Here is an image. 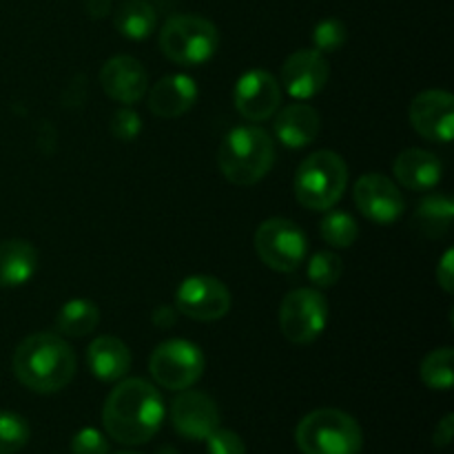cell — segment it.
I'll use <instances>...</instances> for the list:
<instances>
[{
	"mask_svg": "<svg viewBox=\"0 0 454 454\" xmlns=\"http://www.w3.org/2000/svg\"><path fill=\"white\" fill-rule=\"evenodd\" d=\"M155 16L153 4L146 0H127L118 7L114 18V25L124 38L129 40H146L155 29Z\"/></svg>",
	"mask_w": 454,
	"mask_h": 454,
	"instance_id": "obj_24",
	"label": "cell"
},
{
	"mask_svg": "<svg viewBox=\"0 0 454 454\" xmlns=\"http://www.w3.org/2000/svg\"><path fill=\"white\" fill-rule=\"evenodd\" d=\"M328 313V300L317 288H295L279 306V328L293 344H313L326 331Z\"/></svg>",
	"mask_w": 454,
	"mask_h": 454,
	"instance_id": "obj_8",
	"label": "cell"
},
{
	"mask_svg": "<svg viewBox=\"0 0 454 454\" xmlns=\"http://www.w3.org/2000/svg\"><path fill=\"white\" fill-rule=\"evenodd\" d=\"M309 279L313 286L317 288H331L335 286L341 279V273H344V262L337 253L333 251H319L315 253L309 260Z\"/></svg>",
	"mask_w": 454,
	"mask_h": 454,
	"instance_id": "obj_28",
	"label": "cell"
},
{
	"mask_svg": "<svg viewBox=\"0 0 454 454\" xmlns=\"http://www.w3.org/2000/svg\"><path fill=\"white\" fill-rule=\"evenodd\" d=\"M171 403V424L177 434L191 442H207L213 430L220 428V408L208 395L180 390Z\"/></svg>",
	"mask_w": 454,
	"mask_h": 454,
	"instance_id": "obj_14",
	"label": "cell"
},
{
	"mask_svg": "<svg viewBox=\"0 0 454 454\" xmlns=\"http://www.w3.org/2000/svg\"><path fill=\"white\" fill-rule=\"evenodd\" d=\"M331 78V67L317 49H300L291 53L282 67V84L295 100H310L324 91Z\"/></svg>",
	"mask_w": 454,
	"mask_h": 454,
	"instance_id": "obj_15",
	"label": "cell"
},
{
	"mask_svg": "<svg viewBox=\"0 0 454 454\" xmlns=\"http://www.w3.org/2000/svg\"><path fill=\"white\" fill-rule=\"evenodd\" d=\"M275 162L273 137L260 127H235L217 151L220 171L231 184L253 186L264 180Z\"/></svg>",
	"mask_w": 454,
	"mask_h": 454,
	"instance_id": "obj_3",
	"label": "cell"
},
{
	"mask_svg": "<svg viewBox=\"0 0 454 454\" xmlns=\"http://www.w3.org/2000/svg\"><path fill=\"white\" fill-rule=\"evenodd\" d=\"M393 173L403 189L426 193V191H433L439 186L443 177V164L430 151L406 149L395 160Z\"/></svg>",
	"mask_w": 454,
	"mask_h": 454,
	"instance_id": "obj_18",
	"label": "cell"
},
{
	"mask_svg": "<svg viewBox=\"0 0 454 454\" xmlns=\"http://www.w3.org/2000/svg\"><path fill=\"white\" fill-rule=\"evenodd\" d=\"M322 129V118L315 106L304 102H293V105L278 109L275 118V136L288 149H304L313 145Z\"/></svg>",
	"mask_w": 454,
	"mask_h": 454,
	"instance_id": "obj_19",
	"label": "cell"
},
{
	"mask_svg": "<svg viewBox=\"0 0 454 454\" xmlns=\"http://www.w3.org/2000/svg\"><path fill=\"white\" fill-rule=\"evenodd\" d=\"M38 269V251L27 239L0 242V288H16L29 282Z\"/></svg>",
	"mask_w": 454,
	"mask_h": 454,
	"instance_id": "obj_21",
	"label": "cell"
},
{
	"mask_svg": "<svg viewBox=\"0 0 454 454\" xmlns=\"http://www.w3.org/2000/svg\"><path fill=\"white\" fill-rule=\"evenodd\" d=\"M111 136L120 142H133L142 131V118L137 115V111H133L131 106H124L118 109L111 115Z\"/></svg>",
	"mask_w": 454,
	"mask_h": 454,
	"instance_id": "obj_30",
	"label": "cell"
},
{
	"mask_svg": "<svg viewBox=\"0 0 454 454\" xmlns=\"http://www.w3.org/2000/svg\"><path fill=\"white\" fill-rule=\"evenodd\" d=\"M12 368L25 388L38 395H51L71 384L78 359L65 337L53 333H34L13 350Z\"/></svg>",
	"mask_w": 454,
	"mask_h": 454,
	"instance_id": "obj_2",
	"label": "cell"
},
{
	"mask_svg": "<svg viewBox=\"0 0 454 454\" xmlns=\"http://www.w3.org/2000/svg\"><path fill=\"white\" fill-rule=\"evenodd\" d=\"M437 284L446 293L454 291V251L448 248L437 264Z\"/></svg>",
	"mask_w": 454,
	"mask_h": 454,
	"instance_id": "obj_33",
	"label": "cell"
},
{
	"mask_svg": "<svg viewBox=\"0 0 454 454\" xmlns=\"http://www.w3.org/2000/svg\"><path fill=\"white\" fill-rule=\"evenodd\" d=\"M149 111L155 118L176 120L193 109L198 102V84L184 74H173L158 80L151 91H146Z\"/></svg>",
	"mask_w": 454,
	"mask_h": 454,
	"instance_id": "obj_17",
	"label": "cell"
},
{
	"mask_svg": "<svg viewBox=\"0 0 454 454\" xmlns=\"http://www.w3.org/2000/svg\"><path fill=\"white\" fill-rule=\"evenodd\" d=\"M71 452L74 454H109V442L98 428H82L71 439Z\"/></svg>",
	"mask_w": 454,
	"mask_h": 454,
	"instance_id": "obj_31",
	"label": "cell"
},
{
	"mask_svg": "<svg viewBox=\"0 0 454 454\" xmlns=\"http://www.w3.org/2000/svg\"><path fill=\"white\" fill-rule=\"evenodd\" d=\"M118 454H137V452H118Z\"/></svg>",
	"mask_w": 454,
	"mask_h": 454,
	"instance_id": "obj_37",
	"label": "cell"
},
{
	"mask_svg": "<svg viewBox=\"0 0 454 454\" xmlns=\"http://www.w3.org/2000/svg\"><path fill=\"white\" fill-rule=\"evenodd\" d=\"M207 368L202 348L189 340H167L151 353L149 371L167 390H186L198 384Z\"/></svg>",
	"mask_w": 454,
	"mask_h": 454,
	"instance_id": "obj_9",
	"label": "cell"
},
{
	"mask_svg": "<svg viewBox=\"0 0 454 454\" xmlns=\"http://www.w3.org/2000/svg\"><path fill=\"white\" fill-rule=\"evenodd\" d=\"M220 47V31L208 18L177 13L160 31V49L180 67H200L211 60Z\"/></svg>",
	"mask_w": 454,
	"mask_h": 454,
	"instance_id": "obj_6",
	"label": "cell"
},
{
	"mask_svg": "<svg viewBox=\"0 0 454 454\" xmlns=\"http://www.w3.org/2000/svg\"><path fill=\"white\" fill-rule=\"evenodd\" d=\"M412 129L433 142H452L454 136V98L442 89H428L415 96L408 109Z\"/></svg>",
	"mask_w": 454,
	"mask_h": 454,
	"instance_id": "obj_13",
	"label": "cell"
},
{
	"mask_svg": "<svg viewBox=\"0 0 454 454\" xmlns=\"http://www.w3.org/2000/svg\"><path fill=\"white\" fill-rule=\"evenodd\" d=\"M87 366L96 380L114 384L131 371V350L114 335H100L89 344Z\"/></svg>",
	"mask_w": 454,
	"mask_h": 454,
	"instance_id": "obj_20",
	"label": "cell"
},
{
	"mask_svg": "<svg viewBox=\"0 0 454 454\" xmlns=\"http://www.w3.org/2000/svg\"><path fill=\"white\" fill-rule=\"evenodd\" d=\"M153 322L158 324V326H173V324H176L173 310L168 309V306H160V309L153 313Z\"/></svg>",
	"mask_w": 454,
	"mask_h": 454,
	"instance_id": "obj_36",
	"label": "cell"
},
{
	"mask_svg": "<svg viewBox=\"0 0 454 454\" xmlns=\"http://www.w3.org/2000/svg\"><path fill=\"white\" fill-rule=\"evenodd\" d=\"M454 217V202L450 195L446 193H433L426 195L419 204H417L415 213H412V226L419 231L424 238L437 239L450 231Z\"/></svg>",
	"mask_w": 454,
	"mask_h": 454,
	"instance_id": "obj_22",
	"label": "cell"
},
{
	"mask_svg": "<svg viewBox=\"0 0 454 454\" xmlns=\"http://www.w3.org/2000/svg\"><path fill=\"white\" fill-rule=\"evenodd\" d=\"M176 306L195 322H217L231 310V293L213 275H191L177 286Z\"/></svg>",
	"mask_w": 454,
	"mask_h": 454,
	"instance_id": "obj_10",
	"label": "cell"
},
{
	"mask_svg": "<svg viewBox=\"0 0 454 454\" xmlns=\"http://www.w3.org/2000/svg\"><path fill=\"white\" fill-rule=\"evenodd\" d=\"M100 324V309L93 301L75 297L60 306L56 315V328L62 337H87Z\"/></svg>",
	"mask_w": 454,
	"mask_h": 454,
	"instance_id": "obj_23",
	"label": "cell"
},
{
	"mask_svg": "<svg viewBox=\"0 0 454 454\" xmlns=\"http://www.w3.org/2000/svg\"><path fill=\"white\" fill-rule=\"evenodd\" d=\"M353 198L359 213L375 224H393L406 207L399 186L381 173H366L359 177L355 182Z\"/></svg>",
	"mask_w": 454,
	"mask_h": 454,
	"instance_id": "obj_12",
	"label": "cell"
},
{
	"mask_svg": "<svg viewBox=\"0 0 454 454\" xmlns=\"http://www.w3.org/2000/svg\"><path fill=\"white\" fill-rule=\"evenodd\" d=\"M348 40V29L340 18H324L315 25L313 29V43L319 53H333L340 51Z\"/></svg>",
	"mask_w": 454,
	"mask_h": 454,
	"instance_id": "obj_29",
	"label": "cell"
},
{
	"mask_svg": "<svg viewBox=\"0 0 454 454\" xmlns=\"http://www.w3.org/2000/svg\"><path fill=\"white\" fill-rule=\"evenodd\" d=\"M419 375L430 390H450L454 384V350L450 346L426 355L419 366Z\"/></svg>",
	"mask_w": 454,
	"mask_h": 454,
	"instance_id": "obj_25",
	"label": "cell"
},
{
	"mask_svg": "<svg viewBox=\"0 0 454 454\" xmlns=\"http://www.w3.org/2000/svg\"><path fill=\"white\" fill-rule=\"evenodd\" d=\"M322 238L333 248H348L357 242L359 226L355 217L346 211H328L322 220Z\"/></svg>",
	"mask_w": 454,
	"mask_h": 454,
	"instance_id": "obj_26",
	"label": "cell"
},
{
	"mask_svg": "<svg viewBox=\"0 0 454 454\" xmlns=\"http://www.w3.org/2000/svg\"><path fill=\"white\" fill-rule=\"evenodd\" d=\"M454 439V415H446L437 424L433 434V443L437 448H448Z\"/></svg>",
	"mask_w": 454,
	"mask_h": 454,
	"instance_id": "obj_34",
	"label": "cell"
},
{
	"mask_svg": "<svg viewBox=\"0 0 454 454\" xmlns=\"http://www.w3.org/2000/svg\"><path fill=\"white\" fill-rule=\"evenodd\" d=\"M233 102L242 118L251 122H264L278 114L282 105V89L269 71L251 69L239 75L235 82Z\"/></svg>",
	"mask_w": 454,
	"mask_h": 454,
	"instance_id": "obj_11",
	"label": "cell"
},
{
	"mask_svg": "<svg viewBox=\"0 0 454 454\" xmlns=\"http://www.w3.org/2000/svg\"><path fill=\"white\" fill-rule=\"evenodd\" d=\"M295 443L301 454H359L364 433L348 412L319 408L297 424Z\"/></svg>",
	"mask_w": 454,
	"mask_h": 454,
	"instance_id": "obj_4",
	"label": "cell"
},
{
	"mask_svg": "<svg viewBox=\"0 0 454 454\" xmlns=\"http://www.w3.org/2000/svg\"><path fill=\"white\" fill-rule=\"evenodd\" d=\"M31 428L25 417L0 411V454H18L29 443Z\"/></svg>",
	"mask_w": 454,
	"mask_h": 454,
	"instance_id": "obj_27",
	"label": "cell"
},
{
	"mask_svg": "<svg viewBox=\"0 0 454 454\" xmlns=\"http://www.w3.org/2000/svg\"><path fill=\"white\" fill-rule=\"evenodd\" d=\"M100 84L111 100L131 106L149 91V75L137 58L114 56L102 65Z\"/></svg>",
	"mask_w": 454,
	"mask_h": 454,
	"instance_id": "obj_16",
	"label": "cell"
},
{
	"mask_svg": "<svg viewBox=\"0 0 454 454\" xmlns=\"http://www.w3.org/2000/svg\"><path fill=\"white\" fill-rule=\"evenodd\" d=\"M348 167L335 151H317L300 164L295 173L297 202L310 211H331L344 198Z\"/></svg>",
	"mask_w": 454,
	"mask_h": 454,
	"instance_id": "obj_5",
	"label": "cell"
},
{
	"mask_svg": "<svg viewBox=\"0 0 454 454\" xmlns=\"http://www.w3.org/2000/svg\"><path fill=\"white\" fill-rule=\"evenodd\" d=\"M253 242L260 260L278 273L297 270L309 253V239L304 231L286 217H270L262 222Z\"/></svg>",
	"mask_w": 454,
	"mask_h": 454,
	"instance_id": "obj_7",
	"label": "cell"
},
{
	"mask_svg": "<svg viewBox=\"0 0 454 454\" xmlns=\"http://www.w3.org/2000/svg\"><path fill=\"white\" fill-rule=\"evenodd\" d=\"M164 421V402L151 381L120 380L102 408L106 434L122 446H142L158 434Z\"/></svg>",
	"mask_w": 454,
	"mask_h": 454,
	"instance_id": "obj_1",
	"label": "cell"
},
{
	"mask_svg": "<svg viewBox=\"0 0 454 454\" xmlns=\"http://www.w3.org/2000/svg\"><path fill=\"white\" fill-rule=\"evenodd\" d=\"M87 13L93 18V20L109 16L111 0H87Z\"/></svg>",
	"mask_w": 454,
	"mask_h": 454,
	"instance_id": "obj_35",
	"label": "cell"
},
{
	"mask_svg": "<svg viewBox=\"0 0 454 454\" xmlns=\"http://www.w3.org/2000/svg\"><path fill=\"white\" fill-rule=\"evenodd\" d=\"M208 454H247L244 439L229 428L213 430L207 437Z\"/></svg>",
	"mask_w": 454,
	"mask_h": 454,
	"instance_id": "obj_32",
	"label": "cell"
}]
</instances>
